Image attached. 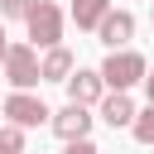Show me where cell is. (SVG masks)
I'll use <instances>...</instances> for the list:
<instances>
[{
    "mask_svg": "<svg viewBox=\"0 0 154 154\" xmlns=\"http://www.w3.org/2000/svg\"><path fill=\"white\" fill-rule=\"evenodd\" d=\"M101 120H106L111 130H130V120H135V101H130V91H111V96H101Z\"/></svg>",
    "mask_w": 154,
    "mask_h": 154,
    "instance_id": "obj_9",
    "label": "cell"
},
{
    "mask_svg": "<svg viewBox=\"0 0 154 154\" xmlns=\"http://www.w3.org/2000/svg\"><path fill=\"white\" fill-rule=\"evenodd\" d=\"M101 96H106L101 72H96V67H72V77H67V101H77V106H96Z\"/></svg>",
    "mask_w": 154,
    "mask_h": 154,
    "instance_id": "obj_6",
    "label": "cell"
},
{
    "mask_svg": "<svg viewBox=\"0 0 154 154\" xmlns=\"http://www.w3.org/2000/svg\"><path fill=\"white\" fill-rule=\"evenodd\" d=\"M29 43L34 48H58L63 43V10L53 5V0H34V10H29Z\"/></svg>",
    "mask_w": 154,
    "mask_h": 154,
    "instance_id": "obj_2",
    "label": "cell"
},
{
    "mask_svg": "<svg viewBox=\"0 0 154 154\" xmlns=\"http://www.w3.org/2000/svg\"><path fill=\"white\" fill-rule=\"evenodd\" d=\"M0 154H24V130L0 120Z\"/></svg>",
    "mask_w": 154,
    "mask_h": 154,
    "instance_id": "obj_12",
    "label": "cell"
},
{
    "mask_svg": "<svg viewBox=\"0 0 154 154\" xmlns=\"http://www.w3.org/2000/svg\"><path fill=\"white\" fill-rule=\"evenodd\" d=\"M106 10H111V0H72V24L77 29H96L106 19Z\"/></svg>",
    "mask_w": 154,
    "mask_h": 154,
    "instance_id": "obj_10",
    "label": "cell"
},
{
    "mask_svg": "<svg viewBox=\"0 0 154 154\" xmlns=\"http://www.w3.org/2000/svg\"><path fill=\"white\" fill-rule=\"evenodd\" d=\"M5 82L14 87V91H29V87H38L43 77H38V48L34 43H10V53H5Z\"/></svg>",
    "mask_w": 154,
    "mask_h": 154,
    "instance_id": "obj_3",
    "label": "cell"
},
{
    "mask_svg": "<svg viewBox=\"0 0 154 154\" xmlns=\"http://www.w3.org/2000/svg\"><path fill=\"white\" fill-rule=\"evenodd\" d=\"M0 116H5V101H0Z\"/></svg>",
    "mask_w": 154,
    "mask_h": 154,
    "instance_id": "obj_17",
    "label": "cell"
},
{
    "mask_svg": "<svg viewBox=\"0 0 154 154\" xmlns=\"http://www.w3.org/2000/svg\"><path fill=\"white\" fill-rule=\"evenodd\" d=\"M34 0H0V19H29Z\"/></svg>",
    "mask_w": 154,
    "mask_h": 154,
    "instance_id": "obj_13",
    "label": "cell"
},
{
    "mask_svg": "<svg viewBox=\"0 0 154 154\" xmlns=\"http://www.w3.org/2000/svg\"><path fill=\"white\" fill-rule=\"evenodd\" d=\"M144 91H149V101H154V67L144 72Z\"/></svg>",
    "mask_w": 154,
    "mask_h": 154,
    "instance_id": "obj_16",
    "label": "cell"
},
{
    "mask_svg": "<svg viewBox=\"0 0 154 154\" xmlns=\"http://www.w3.org/2000/svg\"><path fill=\"white\" fill-rule=\"evenodd\" d=\"M5 120L19 125V130H34V125L53 120V111H48L38 96H29V91H10V96H5Z\"/></svg>",
    "mask_w": 154,
    "mask_h": 154,
    "instance_id": "obj_4",
    "label": "cell"
},
{
    "mask_svg": "<svg viewBox=\"0 0 154 154\" xmlns=\"http://www.w3.org/2000/svg\"><path fill=\"white\" fill-rule=\"evenodd\" d=\"M130 135H135L140 144H149V149H154V101H149L144 111H135V120H130Z\"/></svg>",
    "mask_w": 154,
    "mask_h": 154,
    "instance_id": "obj_11",
    "label": "cell"
},
{
    "mask_svg": "<svg viewBox=\"0 0 154 154\" xmlns=\"http://www.w3.org/2000/svg\"><path fill=\"white\" fill-rule=\"evenodd\" d=\"M96 72H101V82H106L111 91H130L135 82H144L149 63H144L135 48H111V53H106V63H101Z\"/></svg>",
    "mask_w": 154,
    "mask_h": 154,
    "instance_id": "obj_1",
    "label": "cell"
},
{
    "mask_svg": "<svg viewBox=\"0 0 154 154\" xmlns=\"http://www.w3.org/2000/svg\"><path fill=\"white\" fill-rule=\"evenodd\" d=\"M72 67H77V58H72L63 43H58V48H43V58H38V77H43V82H67Z\"/></svg>",
    "mask_w": 154,
    "mask_h": 154,
    "instance_id": "obj_8",
    "label": "cell"
},
{
    "mask_svg": "<svg viewBox=\"0 0 154 154\" xmlns=\"http://www.w3.org/2000/svg\"><path fill=\"white\" fill-rule=\"evenodd\" d=\"M5 53H10V38H5V19H0V63H5Z\"/></svg>",
    "mask_w": 154,
    "mask_h": 154,
    "instance_id": "obj_15",
    "label": "cell"
},
{
    "mask_svg": "<svg viewBox=\"0 0 154 154\" xmlns=\"http://www.w3.org/2000/svg\"><path fill=\"white\" fill-rule=\"evenodd\" d=\"M67 154H101V149H96L91 135H82V140H67Z\"/></svg>",
    "mask_w": 154,
    "mask_h": 154,
    "instance_id": "obj_14",
    "label": "cell"
},
{
    "mask_svg": "<svg viewBox=\"0 0 154 154\" xmlns=\"http://www.w3.org/2000/svg\"><path fill=\"white\" fill-rule=\"evenodd\" d=\"M96 38H101L106 48H125V43L135 38V14H130V10H106V19L96 24Z\"/></svg>",
    "mask_w": 154,
    "mask_h": 154,
    "instance_id": "obj_7",
    "label": "cell"
},
{
    "mask_svg": "<svg viewBox=\"0 0 154 154\" xmlns=\"http://www.w3.org/2000/svg\"><path fill=\"white\" fill-rule=\"evenodd\" d=\"M91 120H96V116H91V106L67 101L63 111H53V120H48V125H53V135H58V140H82V135L91 130Z\"/></svg>",
    "mask_w": 154,
    "mask_h": 154,
    "instance_id": "obj_5",
    "label": "cell"
}]
</instances>
